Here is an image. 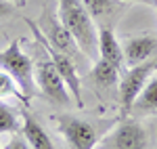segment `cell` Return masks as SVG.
Returning a JSON list of instances; mask_svg holds the SVG:
<instances>
[{
  "instance_id": "6da1fadb",
  "label": "cell",
  "mask_w": 157,
  "mask_h": 149,
  "mask_svg": "<svg viewBox=\"0 0 157 149\" xmlns=\"http://www.w3.org/2000/svg\"><path fill=\"white\" fill-rule=\"evenodd\" d=\"M57 6H59L57 15L61 23L69 29L82 55L86 59L94 61L98 57V29L88 9L84 6V2L82 0H57Z\"/></svg>"
},
{
  "instance_id": "7a4b0ae2",
  "label": "cell",
  "mask_w": 157,
  "mask_h": 149,
  "mask_svg": "<svg viewBox=\"0 0 157 149\" xmlns=\"http://www.w3.org/2000/svg\"><path fill=\"white\" fill-rule=\"evenodd\" d=\"M34 78H36V86L38 90L42 92L44 99H48L50 103L59 105V107H65L71 103V95L65 86L63 78H61L59 69L55 67L52 59L48 57L46 49L34 38Z\"/></svg>"
},
{
  "instance_id": "3957f363",
  "label": "cell",
  "mask_w": 157,
  "mask_h": 149,
  "mask_svg": "<svg viewBox=\"0 0 157 149\" xmlns=\"http://www.w3.org/2000/svg\"><path fill=\"white\" fill-rule=\"evenodd\" d=\"M55 122H57V130L61 132V137L65 139L69 149H97L103 135L115 124L113 120L103 122V124H94L90 120L78 118V116H71V113L55 116Z\"/></svg>"
},
{
  "instance_id": "277c9868",
  "label": "cell",
  "mask_w": 157,
  "mask_h": 149,
  "mask_svg": "<svg viewBox=\"0 0 157 149\" xmlns=\"http://www.w3.org/2000/svg\"><path fill=\"white\" fill-rule=\"evenodd\" d=\"M0 69H4L21 88L25 101L36 95V78H34V59L21 50V40H13L6 49L0 50Z\"/></svg>"
},
{
  "instance_id": "5b68a950",
  "label": "cell",
  "mask_w": 157,
  "mask_h": 149,
  "mask_svg": "<svg viewBox=\"0 0 157 149\" xmlns=\"http://www.w3.org/2000/svg\"><path fill=\"white\" fill-rule=\"evenodd\" d=\"M157 72V57L149 59L145 63H138L128 67L120 76L117 82V101H120V118H128L132 112V105L136 97L140 95V90L145 88L149 78Z\"/></svg>"
},
{
  "instance_id": "8992f818",
  "label": "cell",
  "mask_w": 157,
  "mask_h": 149,
  "mask_svg": "<svg viewBox=\"0 0 157 149\" xmlns=\"http://www.w3.org/2000/svg\"><path fill=\"white\" fill-rule=\"evenodd\" d=\"M25 25L32 29V34H34V38H36L38 42L46 49V53H48V57L52 59V63H55V67L59 69L61 78H63V82H65V86H67V90H69V95H71L73 103L82 109L84 107V99H82V80H80V74H78V67H75V61H73L69 55H65V53H61V50L52 49L48 44V40L44 38V34L40 32V27H38L29 17H23Z\"/></svg>"
},
{
  "instance_id": "52a82bcc",
  "label": "cell",
  "mask_w": 157,
  "mask_h": 149,
  "mask_svg": "<svg viewBox=\"0 0 157 149\" xmlns=\"http://www.w3.org/2000/svg\"><path fill=\"white\" fill-rule=\"evenodd\" d=\"M120 120L103 135L97 149H149V132L143 122L134 120V116Z\"/></svg>"
},
{
  "instance_id": "ba28073f",
  "label": "cell",
  "mask_w": 157,
  "mask_h": 149,
  "mask_svg": "<svg viewBox=\"0 0 157 149\" xmlns=\"http://www.w3.org/2000/svg\"><path fill=\"white\" fill-rule=\"evenodd\" d=\"M36 25L40 27V32L44 34V38L48 40V44L52 49L69 55L73 61L78 59V53H82V50L75 44V40H73V36L69 34V29L61 23L59 15H52V13L44 11L42 17H40V23H36Z\"/></svg>"
},
{
  "instance_id": "9c48e42d",
  "label": "cell",
  "mask_w": 157,
  "mask_h": 149,
  "mask_svg": "<svg viewBox=\"0 0 157 149\" xmlns=\"http://www.w3.org/2000/svg\"><path fill=\"white\" fill-rule=\"evenodd\" d=\"M124 50V63L128 67L145 63L157 57V34H136L128 36L121 44Z\"/></svg>"
},
{
  "instance_id": "30bf717a",
  "label": "cell",
  "mask_w": 157,
  "mask_h": 149,
  "mask_svg": "<svg viewBox=\"0 0 157 149\" xmlns=\"http://www.w3.org/2000/svg\"><path fill=\"white\" fill-rule=\"evenodd\" d=\"M21 135L25 137V141L29 143L32 149H55L52 139H50L48 130L44 128V124L36 116L27 112L21 113Z\"/></svg>"
},
{
  "instance_id": "8fae6325",
  "label": "cell",
  "mask_w": 157,
  "mask_h": 149,
  "mask_svg": "<svg viewBox=\"0 0 157 149\" xmlns=\"http://www.w3.org/2000/svg\"><path fill=\"white\" fill-rule=\"evenodd\" d=\"M97 59H105V61L113 63L120 69H124V65H126L121 44L117 42V36H115L111 25H103L98 29V57Z\"/></svg>"
},
{
  "instance_id": "7c38bea8",
  "label": "cell",
  "mask_w": 157,
  "mask_h": 149,
  "mask_svg": "<svg viewBox=\"0 0 157 149\" xmlns=\"http://www.w3.org/2000/svg\"><path fill=\"white\" fill-rule=\"evenodd\" d=\"M120 76H121V69L115 67L113 63L105 61V59H94V65L90 69V80L97 88L111 90L113 86H117Z\"/></svg>"
},
{
  "instance_id": "4fadbf2b",
  "label": "cell",
  "mask_w": 157,
  "mask_h": 149,
  "mask_svg": "<svg viewBox=\"0 0 157 149\" xmlns=\"http://www.w3.org/2000/svg\"><path fill=\"white\" fill-rule=\"evenodd\" d=\"M151 113H157V72L149 78L145 88L136 97L130 116H151Z\"/></svg>"
},
{
  "instance_id": "5bb4252c",
  "label": "cell",
  "mask_w": 157,
  "mask_h": 149,
  "mask_svg": "<svg viewBox=\"0 0 157 149\" xmlns=\"http://www.w3.org/2000/svg\"><path fill=\"white\" fill-rule=\"evenodd\" d=\"M82 2H84V6L88 9L90 17L94 19V23H98L101 27L103 25H109L107 21L115 15L117 4H120V0H82Z\"/></svg>"
},
{
  "instance_id": "9a60e30c",
  "label": "cell",
  "mask_w": 157,
  "mask_h": 149,
  "mask_svg": "<svg viewBox=\"0 0 157 149\" xmlns=\"http://www.w3.org/2000/svg\"><path fill=\"white\" fill-rule=\"evenodd\" d=\"M21 132V113L0 99V135Z\"/></svg>"
},
{
  "instance_id": "2e32d148",
  "label": "cell",
  "mask_w": 157,
  "mask_h": 149,
  "mask_svg": "<svg viewBox=\"0 0 157 149\" xmlns=\"http://www.w3.org/2000/svg\"><path fill=\"white\" fill-rule=\"evenodd\" d=\"M4 97H17L21 103L27 105V101H25L21 88L17 86V82H15L4 69H0V99H4Z\"/></svg>"
},
{
  "instance_id": "e0dca14e",
  "label": "cell",
  "mask_w": 157,
  "mask_h": 149,
  "mask_svg": "<svg viewBox=\"0 0 157 149\" xmlns=\"http://www.w3.org/2000/svg\"><path fill=\"white\" fill-rule=\"evenodd\" d=\"M2 149H32V147H29V143L25 141V137L21 132H15V135H11V139L6 141V145Z\"/></svg>"
},
{
  "instance_id": "ac0fdd59",
  "label": "cell",
  "mask_w": 157,
  "mask_h": 149,
  "mask_svg": "<svg viewBox=\"0 0 157 149\" xmlns=\"http://www.w3.org/2000/svg\"><path fill=\"white\" fill-rule=\"evenodd\" d=\"M15 4H13L11 0H0V19H4V17H11L15 15Z\"/></svg>"
},
{
  "instance_id": "d6986e66",
  "label": "cell",
  "mask_w": 157,
  "mask_h": 149,
  "mask_svg": "<svg viewBox=\"0 0 157 149\" xmlns=\"http://www.w3.org/2000/svg\"><path fill=\"white\" fill-rule=\"evenodd\" d=\"M124 4H130V2H143V4H149V6H157V0H120Z\"/></svg>"
},
{
  "instance_id": "ffe728a7",
  "label": "cell",
  "mask_w": 157,
  "mask_h": 149,
  "mask_svg": "<svg viewBox=\"0 0 157 149\" xmlns=\"http://www.w3.org/2000/svg\"><path fill=\"white\" fill-rule=\"evenodd\" d=\"M0 149H2V147H0Z\"/></svg>"
},
{
  "instance_id": "44dd1931",
  "label": "cell",
  "mask_w": 157,
  "mask_h": 149,
  "mask_svg": "<svg viewBox=\"0 0 157 149\" xmlns=\"http://www.w3.org/2000/svg\"><path fill=\"white\" fill-rule=\"evenodd\" d=\"M155 9H157V6H155Z\"/></svg>"
}]
</instances>
